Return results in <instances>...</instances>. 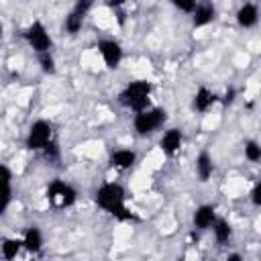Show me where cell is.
<instances>
[{"label":"cell","mask_w":261,"mask_h":261,"mask_svg":"<svg viewBox=\"0 0 261 261\" xmlns=\"http://www.w3.org/2000/svg\"><path fill=\"white\" fill-rule=\"evenodd\" d=\"M94 198H96V204H98L102 210H106L108 214H112V216H116V218H120V220L133 218V214L126 210V204H124L126 194H124V188H122L120 184L108 181V184L100 186V188L96 190V196H94Z\"/></svg>","instance_id":"obj_1"},{"label":"cell","mask_w":261,"mask_h":261,"mask_svg":"<svg viewBox=\"0 0 261 261\" xmlns=\"http://www.w3.org/2000/svg\"><path fill=\"white\" fill-rule=\"evenodd\" d=\"M151 82L147 80H135L130 82L120 94H118V102L124 108H130L135 112H143L149 108V100H151Z\"/></svg>","instance_id":"obj_2"},{"label":"cell","mask_w":261,"mask_h":261,"mask_svg":"<svg viewBox=\"0 0 261 261\" xmlns=\"http://www.w3.org/2000/svg\"><path fill=\"white\" fill-rule=\"evenodd\" d=\"M165 120H167V112L163 108H147V110L135 114L133 126L139 137H147V135L155 133L159 126H163Z\"/></svg>","instance_id":"obj_3"},{"label":"cell","mask_w":261,"mask_h":261,"mask_svg":"<svg viewBox=\"0 0 261 261\" xmlns=\"http://www.w3.org/2000/svg\"><path fill=\"white\" fill-rule=\"evenodd\" d=\"M53 143V126L47 120H35L27 133V147L31 151H45Z\"/></svg>","instance_id":"obj_4"},{"label":"cell","mask_w":261,"mask_h":261,"mask_svg":"<svg viewBox=\"0 0 261 261\" xmlns=\"http://www.w3.org/2000/svg\"><path fill=\"white\" fill-rule=\"evenodd\" d=\"M24 39L29 41V45L35 49L37 55L49 53L51 43H53L51 37H49V33H47V29H45V24H43L41 20H33V22L29 24V29L24 31Z\"/></svg>","instance_id":"obj_5"},{"label":"cell","mask_w":261,"mask_h":261,"mask_svg":"<svg viewBox=\"0 0 261 261\" xmlns=\"http://www.w3.org/2000/svg\"><path fill=\"white\" fill-rule=\"evenodd\" d=\"M47 198H49V202H51L53 206H57V208H67V206H71V204L75 202L77 194H75V190H73L69 184H65V181H61V179H53V181L49 184V188H47Z\"/></svg>","instance_id":"obj_6"},{"label":"cell","mask_w":261,"mask_h":261,"mask_svg":"<svg viewBox=\"0 0 261 261\" xmlns=\"http://www.w3.org/2000/svg\"><path fill=\"white\" fill-rule=\"evenodd\" d=\"M98 51H100V55H102L106 67L114 69V67L120 65V61H122V47H120L114 39H104V41H100V43H98Z\"/></svg>","instance_id":"obj_7"},{"label":"cell","mask_w":261,"mask_h":261,"mask_svg":"<svg viewBox=\"0 0 261 261\" xmlns=\"http://www.w3.org/2000/svg\"><path fill=\"white\" fill-rule=\"evenodd\" d=\"M181 143H184V137H181V130L179 128H167L159 141L161 145V151L167 155V157H173L179 149H181Z\"/></svg>","instance_id":"obj_8"},{"label":"cell","mask_w":261,"mask_h":261,"mask_svg":"<svg viewBox=\"0 0 261 261\" xmlns=\"http://www.w3.org/2000/svg\"><path fill=\"white\" fill-rule=\"evenodd\" d=\"M216 210L212 204H202L196 208L194 212V226L200 228V230H206V228H212L214 222H216Z\"/></svg>","instance_id":"obj_9"},{"label":"cell","mask_w":261,"mask_h":261,"mask_svg":"<svg viewBox=\"0 0 261 261\" xmlns=\"http://www.w3.org/2000/svg\"><path fill=\"white\" fill-rule=\"evenodd\" d=\"M90 8V4L88 2H80L67 16H65V31L67 33H71V35H75L80 29H82V24H84V14H86V10Z\"/></svg>","instance_id":"obj_10"},{"label":"cell","mask_w":261,"mask_h":261,"mask_svg":"<svg viewBox=\"0 0 261 261\" xmlns=\"http://www.w3.org/2000/svg\"><path fill=\"white\" fill-rule=\"evenodd\" d=\"M257 20H259V8L255 4H243L237 10V22H239V27L251 29V27L257 24Z\"/></svg>","instance_id":"obj_11"},{"label":"cell","mask_w":261,"mask_h":261,"mask_svg":"<svg viewBox=\"0 0 261 261\" xmlns=\"http://www.w3.org/2000/svg\"><path fill=\"white\" fill-rule=\"evenodd\" d=\"M110 163L116 169H130L137 163V153L130 149H118L110 155Z\"/></svg>","instance_id":"obj_12"},{"label":"cell","mask_w":261,"mask_h":261,"mask_svg":"<svg viewBox=\"0 0 261 261\" xmlns=\"http://www.w3.org/2000/svg\"><path fill=\"white\" fill-rule=\"evenodd\" d=\"M212 171H214V161H212L208 151H202L196 157V175H198V179L200 181H208L212 177Z\"/></svg>","instance_id":"obj_13"},{"label":"cell","mask_w":261,"mask_h":261,"mask_svg":"<svg viewBox=\"0 0 261 261\" xmlns=\"http://www.w3.org/2000/svg\"><path fill=\"white\" fill-rule=\"evenodd\" d=\"M216 18V8L212 4H198L194 14H192V22L194 27H206Z\"/></svg>","instance_id":"obj_14"},{"label":"cell","mask_w":261,"mask_h":261,"mask_svg":"<svg viewBox=\"0 0 261 261\" xmlns=\"http://www.w3.org/2000/svg\"><path fill=\"white\" fill-rule=\"evenodd\" d=\"M22 245H24V249L31 251V253H39V251H41V247H43V234H41L39 226H29V228L24 230V234H22Z\"/></svg>","instance_id":"obj_15"},{"label":"cell","mask_w":261,"mask_h":261,"mask_svg":"<svg viewBox=\"0 0 261 261\" xmlns=\"http://www.w3.org/2000/svg\"><path fill=\"white\" fill-rule=\"evenodd\" d=\"M214 102H216V94L210 92L208 88H200V90L196 92V96H194V110L206 112Z\"/></svg>","instance_id":"obj_16"},{"label":"cell","mask_w":261,"mask_h":261,"mask_svg":"<svg viewBox=\"0 0 261 261\" xmlns=\"http://www.w3.org/2000/svg\"><path fill=\"white\" fill-rule=\"evenodd\" d=\"M24 245H22V239H4L2 241V257L6 259V261H12V259H16V255L20 253V249H22Z\"/></svg>","instance_id":"obj_17"},{"label":"cell","mask_w":261,"mask_h":261,"mask_svg":"<svg viewBox=\"0 0 261 261\" xmlns=\"http://www.w3.org/2000/svg\"><path fill=\"white\" fill-rule=\"evenodd\" d=\"M212 232H214V239L222 245V243H226L228 239H230V234H232V228H230V224H228V220H224V218H218L216 222H214V226H212Z\"/></svg>","instance_id":"obj_18"},{"label":"cell","mask_w":261,"mask_h":261,"mask_svg":"<svg viewBox=\"0 0 261 261\" xmlns=\"http://www.w3.org/2000/svg\"><path fill=\"white\" fill-rule=\"evenodd\" d=\"M2 175H4V196H2V206L0 210L6 212L8 204H10V198H12V186H10V169L6 165H2Z\"/></svg>","instance_id":"obj_19"},{"label":"cell","mask_w":261,"mask_h":261,"mask_svg":"<svg viewBox=\"0 0 261 261\" xmlns=\"http://www.w3.org/2000/svg\"><path fill=\"white\" fill-rule=\"evenodd\" d=\"M245 157L249 161H261V145L257 141H247L245 143Z\"/></svg>","instance_id":"obj_20"},{"label":"cell","mask_w":261,"mask_h":261,"mask_svg":"<svg viewBox=\"0 0 261 261\" xmlns=\"http://www.w3.org/2000/svg\"><path fill=\"white\" fill-rule=\"evenodd\" d=\"M37 57H39L41 69H43L45 73H53V71H55V59H53L51 51H49V53H41V55H37Z\"/></svg>","instance_id":"obj_21"},{"label":"cell","mask_w":261,"mask_h":261,"mask_svg":"<svg viewBox=\"0 0 261 261\" xmlns=\"http://www.w3.org/2000/svg\"><path fill=\"white\" fill-rule=\"evenodd\" d=\"M173 6L175 8H179V10H184V12H190V14H194V10H196V2L194 0H173Z\"/></svg>","instance_id":"obj_22"},{"label":"cell","mask_w":261,"mask_h":261,"mask_svg":"<svg viewBox=\"0 0 261 261\" xmlns=\"http://www.w3.org/2000/svg\"><path fill=\"white\" fill-rule=\"evenodd\" d=\"M251 200H253L255 206H261V179L255 184V188H253V192H251Z\"/></svg>","instance_id":"obj_23"},{"label":"cell","mask_w":261,"mask_h":261,"mask_svg":"<svg viewBox=\"0 0 261 261\" xmlns=\"http://www.w3.org/2000/svg\"><path fill=\"white\" fill-rule=\"evenodd\" d=\"M226 261H243V257H241V253H230L226 257Z\"/></svg>","instance_id":"obj_24"}]
</instances>
